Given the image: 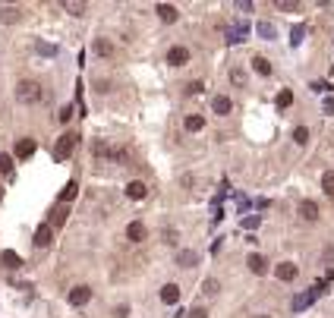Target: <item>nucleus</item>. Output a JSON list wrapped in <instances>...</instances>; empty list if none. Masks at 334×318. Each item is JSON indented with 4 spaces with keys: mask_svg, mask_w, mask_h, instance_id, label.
Instances as JSON below:
<instances>
[{
    "mask_svg": "<svg viewBox=\"0 0 334 318\" xmlns=\"http://www.w3.org/2000/svg\"><path fill=\"white\" fill-rule=\"evenodd\" d=\"M186 318H208L205 309H192V312H186Z\"/></svg>",
    "mask_w": 334,
    "mask_h": 318,
    "instance_id": "nucleus-39",
    "label": "nucleus"
},
{
    "mask_svg": "<svg viewBox=\"0 0 334 318\" xmlns=\"http://www.w3.org/2000/svg\"><path fill=\"white\" fill-rule=\"evenodd\" d=\"M113 315H117V318H126V315H130V306H117V312H113Z\"/></svg>",
    "mask_w": 334,
    "mask_h": 318,
    "instance_id": "nucleus-43",
    "label": "nucleus"
},
{
    "mask_svg": "<svg viewBox=\"0 0 334 318\" xmlns=\"http://www.w3.org/2000/svg\"><path fill=\"white\" fill-rule=\"evenodd\" d=\"M35 51H38V54H44V57H54V54H57V44H48V41H38V44H35Z\"/></svg>",
    "mask_w": 334,
    "mask_h": 318,
    "instance_id": "nucleus-31",
    "label": "nucleus"
},
{
    "mask_svg": "<svg viewBox=\"0 0 334 318\" xmlns=\"http://www.w3.org/2000/svg\"><path fill=\"white\" fill-rule=\"evenodd\" d=\"M303 38H306V25H303V22L293 25V29H290V44H293V48H299V44H303Z\"/></svg>",
    "mask_w": 334,
    "mask_h": 318,
    "instance_id": "nucleus-22",
    "label": "nucleus"
},
{
    "mask_svg": "<svg viewBox=\"0 0 334 318\" xmlns=\"http://www.w3.org/2000/svg\"><path fill=\"white\" fill-rule=\"evenodd\" d=\"M145 233H148V230H145V224H142V221H132L130 227H126V240H132V243H142V240H145Z\"/></svg>",
    "mask_w": 334,
    "mask_h": 318,
    "instance_id": "nucleus-10",
    "label": "nucleus"
},
{
    "mask_svg": "<svg viewBox=\"0 0 334 318\" xmlns=\"http://www.w3.org/2000/svg\"><path fill=\"white\" fill-rule=\"evenodd\" d=\"M252 70H256L259 76H271V63L265 60V57H252Z\"/></svg>",
    "mask_w": 334,
    "mask_h": 318,
    "instance_id": "nucleus-23",
    "label": "nucleus"
},
{
    "mask_svg": "<svg viewBox=\"0 0 334 318\" xmlns=\"http://www.w3.org/2000/svg\"><path fill=\"white\" fill-rule=\"evenodd\" d=\"M293 142H297V145H306V142H309V129H306V126H297V129H293Z\"/></svg>",
    "mask_w": 334,
    "mask_h": 318,
    "instance_id": "nucleus-32",
    "label": "nucleus"
},
{
    "mask_svg": "<svg viewBox=\"0 0 334 318\" xmlns=\"http://www.w3.org/2000/svg\"><path fill=\"white\" fill-rule=\"evenodd\" d=\"M246 35H249V25H246L243 19H237V22H233L230 29H227V44H240Z\"/></svg>",
    "mask_w": 334,
    "mask_h": 318,
    "instance_id": "nucleus-3",
    "label": "nucleus"
},
{
    "mask_svg": "<svg viewBox=\"0 0 334 318\" xmlns=\"http://www.w3.org/2000/svg\"><path fill=\"white\" fill-rule=\"evenodd\" d=\"M19 16H22L19 6H3L0 10V22H19Z\"/></svg>",
    "mask_w": 334,
    "mask_h": 318,
    "instance_id": "nucleus-19",
    "label": "nucleus"
},
{
    "mask_svg": "<svg viewBox=\"0 0 334 318\" xmlns=\"http://www.w3.org/2000/svg\"><path fill=\"white\" fill-rule=\"evenodd\" d=\"M63 10L73 13V16H82V13L89 10V3H82V0H63Z\"/></svg>",
    "mask_w": 334,
    "mask_h": 318,
    "instance_id": "nucleus-20",
    "label": "nucleus"
},
{
    "mask_svg": "<svg viewBox=\"0 0 334 318\" xmlns=\"http://www.w3.org/2000/svg\"><path fill=\"white\" fill-rule=\"evenodd\" d=\"M278 6H280V10H297V0H278Z\"/></svg>",
    "mask_w": 334,
    "mask_h": 318,
    "instance_id": "nucleus-37",
    "label": "nucleus"
},
{
    "mask_svg": "<svg viewBox=\"0 0 334 318\" xmlns=\"http://www.w3.org/2000/svg\"><path fill=\"white\" fill-rule=\"evenodd\" d=\"M256 29H259V35H262L265 41H271V38H275V32H278V29H275V25H271V22H259Z\"/></svg>",
    "mask_w": 334,
    "mask_h": 318,
    "instance_id": "nucleus-29",
    "label": "nucleus"
},
{
    "mask_svg": "<svg viewBox=\"0 0 334 318\" xmlns=\"http://www.w3.org/2000/svg\"><path fill=\"white\" fill-rule=\"evenodd\" d=\"M76 142H79L76 132H66V136H60L57 145H54V161H66V158L73 155V148H76Z\"/></svg>",
    "mask_w": 334,
    "mask_h": 318,
    "instance_id": "nucleus-2",
    "label": "nucleus"
},
{
    "mask_svg": "<svg viewBox=\"0 0 334 318\" xmlns=\"http://www.w3.org/2000/svg\"><path fill=\"white\" fill-rule=\"evenodd\" d=\"M76 192H79V183L76 180H70V183H66V186H63V192H60V202H73V198H76Z\"/></svg>",
    "mask_w": 334,
    "mask_h": 318,
    "instance_id": "nucleus-21",
    "label": "nucleus"
},
{
    "mask_svg": "<svg viewBox=\"0 0 334 318\" xmlns=\"http://www.w3.org/2000/svg\"><path fill=\"white\" fill-rule=\"evenodd\" d=\"M230 79H233L237 85H243V82H246V72H243V70H230Z\"/></svg>",
    "mask_w": 334,
    "mask_h": 318,
    "instance_id": "nucleus-35",
    "label": "nucleus"
},
{
    "mask_svg": "<svg viewBox=\"0 0 334 318\" xmlns=\"http://www.w3.org/2000/svg\"><path fill=\"white\" fill-rule=\"evenodd\" d=\"M89 300H92V290L85 287V283H79V287L70 290V302H73V306H85Z\"/></svg>",
    "mask_w": 334,
    "mask_h": 318,
    "instance_id": "nucleus-5",
    "label": "nucleus"
},
{
    "mask_svg": "<svg viewBox=\"0 0 334 318\" xmlns=\"http://www.w3.org/2000/svg\"><path fill=\"white\" fill-rule=\"evenodd\" d=\"M51 236H54V230H51V224H41V227L35 230V240H32V243H35L38 249H48V246H51Z\"/></svg>",
    "mask_w": 334,
    "mask_h": 318,
    "instance_id": "nucleus-6",
    "label": "nucleus"
},
{
    "mask_svg": "<svg viewBox=\"0 0 334 318\" xmlns=\"http://www.w3.org/2000/svg\"><path fill=\"white\" fill-rule=\"evenodd\" d=\"M66 214H70V211H66L63 205H60V208H54V217H51V230H54V227H63V224H66Z\"/></svg>",
    "mask_w": 334,
    "mask_h": 318,
    "instance_id": "nucleus-24",
    "label": "nucleus"
},
{
    "mask_svg": "<svg viewBox=\"0 0 334 318\" xmlns=\"http://www.w3.org/2000/svg\"><path fill=\"white\" fill-rule=\"evenodd\" d=\"M275 104H278V107H280V110H284V107H290V104H293V91H290V88H284V91H278V98H275Z\"/></svg>",
    "mask_w": 334,
    "mask_h": 318,
    "instance_id": "nucleus-25",
    "label": "nucleus"
},
{
    "mask_svg": "<svg viewBox=\"0 0 334 318\" xmlns=\"http://www.w3.org/2000/svg\"><path fill=\"white\" fill-rule=\"evenodd\" d=\"M0 174H6V177L13 174V158L10 155H0Z\"/></svg>",
    "mask_w": 334,
    "mask_h": 318,
    "instance_id": "nucleus-33",
    "label": "nucleus"
},
{
    "mask_svg": "<svg viewBox=\"0 0 334 318\" xmlns=\"http://www.w3.org/2000/svg\"><path fill=\"white\" fill-rule=\"evenodd\" d=\"M202 88H205V85L199 82V79H196V82H189V85H186V91H189V95H199V91H202Z\"/></svg>",
    "mask_w": 334,
    "mask_h": 318,
    "instance_id": "nucleus-36",
    "label": "nucleus"
},
{
    "mask_svg": "<svg viewBox=\"0 0 334 318\" xmlns=\"http://www.w3.org/2000/svg\"><path fill=\"white\" fill-rule=\"evenodd\" d=\"M230 98L227 95H215V101H211V110H215V114H230Z\"/></svg>",
    "mask_w": 334,
    "mask_h": 318,
    "instance_id": "nucleus-18",
    "label": "nucleus"
},
{
    "mask_svg": "<svg viewBox=\"0 0 334 318\" xmlns=\"http://www.w3.org/2000/svg\"><path fill=\"white\" fill-rule=\"evenodd\" d=\"M246 265H249L252 274H268V262H265V255H259V252H252L249 258H246Z\"/></svg>",
    "mask_w": 334,
    "mask_h": 318,
    "instance_id": "nucleus-7",
    "label": "nucleus"
},
{
    "mask_svg": "<svg viewBox=\"0 0 334 318\" xmlns=\"http://www.w3.org/2000/svg\"><path fill=\"white\" fill-rule=\"evenodd\" d=\"M35 148H38L35 139H19V142H16V158H32Z\"/></svg>",
    "mask_w": 334,
    "mask_h": 318,
    "instance_id": "nucleus-11",
    "label": "nucleus"
},
{
    "mask_svg": "<svg viewBox=\"0 0 334 318\" xmlns=\"http://www.w3.org/2000/svg\"><path fill=\"white\" fill-rule=\"evenodd\" d=\"M299 217H303V221H318V205L309 202V198L299 202Z\"/></svg>",
    "mask_w": 334,
    "mask_h": 318,
    "instance_id": "nucleus-14",
    "label": "nucleus"
},
{
    "mask_svg": "<svg viewBox=\"0 0 334 318\" xmlns=\"http://www.w3.org/2000/svg\"><path fill=\"white\" fill-rule=\"evenodd\" d=\"M322 110H325V114H334V98H325V104H322Z\"/></svg>",
    "mask_w": 334,
    "mask_h": 318,
    "instance_id": "nucleus-41",
    "label": "nucleus"
},
{
    "mask_svg": "<svg viewBox=\"0 0 334 318\" xmlns=\"http://www.w3.org/2000/svg\"><path fill=\"white\" fill-rule=\"evenodd\" d=\"M164 243H170V246H173V243H177V230H164Z\"/></svg>",
    "mask_w": 334,
    "mask_h": 318,
    "instance_id": "nucleus-38",
    "label": "nucleus"
},
{
    "mask_svg": "<svg viewBox=\"0 0 334 318\" xmlns=\"http://www.w3.org/2000/svg\"><path fill=\"white\" fill-rule=\"evenodd\" d=\"M41 98H44V88L35 79H22V82L16 85V101L19 104H38Z\"/></svg>",
    "mask_w": 334,
    "mask_h": 318,
    "instance_id": "nucleus-1",
    "label": "nucleus"
},
{
    "mask_svg": "<svg viewBox=\"0 0 334 318\" xmlns=\"http://www.w3.org/2000/svg\"><path fill=\"white\" fill-rule=\"evenodd\" d=\"M177 265H180V268H196L199 255L192 252V249H180V252H177Z\"/></svg>",
    "mask_w": 334,
    "mask_h": 318,
    "instance_id": "nucleus-13",
    "label": "nucleus"
},
{
    "mask_svg": "<svg viewBox=\"0 0 334 318\" xmlns=\"http://www.w3.org/2000/svg\"><path fill=\"white\" fill-rule=\"evenodd\" d=\"M275 274H278V281H293V277L299 274V268L293 262H280L278 268H275Z\"/></svg>",
    "mask_w": 334,
    "mask_h": 318,
    "instance_id": "nucleus-8",
    "label": "nucleus"
},
{
    "mask_svg": "<svg viewBox=\"0 0 334 318\" xmlns=\"http://www.w3.org/2000/svg\"><path fill=\"white\" fill-rule=\"evenodd\" d=\"M315 300H318V293H315L312 287L303 290V293H297V296H293V312H303V309H309Z\"/></svg>",
    "mask_w": 334,
    "mask_h": 318,
    "instance_id": "nucleus-4",
    "label": "nucleus"
},
{
    "mask_svg": "<svg viewBox=\"0 0 334 318\" xmlns=\"http://www.w3.org/2000/svg\"><path fill=\"white\" fill-rule=\"evenodd\" d=\"M95 54H101V57H111V54H113V44L108 41V38H98V41H95Z\"/></svg>",
    "mask_w": 334,
    "mask_h": 318,
    "instance_id": "nucleus-26",
    "label": "nucleus"
},
{
    "mask_svg": "<svg viewBox=\"0 0 334 318\" xmlns=\"http://www.w3.org/2000/svg\"><path fill=\"white\" fill-rule=\"evenodd\" d=\"M322 189H325L328 198H334V170H328V174L322 177Z\"/></svg>",
    "mask_w": 334,
    "mask_h": 318,
    "instance_id": "nucleus-28",
    "label": "nucleus"
},
{
    "mask_svg": "<svg viewBox=\"0 0 334 318\" xmlns=\"http://www.w3.org/2000/svg\"><path fill=\"white\" fill-rule=\"evenodd\" d=\"M325 258H328V262H334V246H328V249H325Z\"/></svg>",
    "mask_w": 334,
    "mask_h": 318,
    "instance_id": "nucleus-44",
    "label": "nucleus"
},
{
    "mask_svg": "<svg viewBox=\"0 0 334 318\" xmlns=\"http://www.w3.org/2000/svg\"><path fill=\"white\" fill-rule=\"evenodd\" d=\"M126 195H130V198H136V202H139V198H145V195H148V186H145L142 180H132L130 186H126Z\"/></svg>",
    "mask_w": 334,
    "mask_h": 318,
    "instance_id": "nucleus-15",
    "label": "nucleus"
},
{
    "mask_svg": "<svg viewBox=\"0 0 334 318\" xmlns=\"http://www.w3.org/2000/svg\"><path fill=\"white\" fill-rule=\"evenodd\" d=\"M161 300L167 302V306H173V302L180 300V287H177V283H164V287H161Z\"/></svg>",
    "mask_w": 334,
    "mask_h": 318,
    "instance_id": "nucleus-17",
    "label": "nucleus"
},
{
    "mask_svg": "<svg viewBox=\"0 0 334 318\" xmlns=\"http://www.w3.org/2000/svg\"><path fill=\"white\" fill-rule=\"evenodd\" d=\"M155 13H158V19H164V22H177V16H180L173 3H158Z\"/></svg>",
    "mask_w": 334,
    "mask_h": 318,
    "instance_id": "nucleus-12",
    "label": "nucleus"
},
{
    "mask_svg": "<svg viewBox=\"0 0 334 318\" xmlns=\"http://www.w3.org/2000/svg\"><path fill=\"white\" fill-rule=\"evenodd\" d=\"M259 224H262V217H259V214H249V217H243V230H256Z\"/></svg>",
    "mask_w": 334,
    "mask_h": 318,
    "instance_id": "nucleus-34",
    "label": "nucleus"
},
{
    "mask_svg": "<svg viewBox=\"0 0 334 318\" xmlns=\"http://www.w3.org/2000/svg\"><path fill=\"white\" fill-rule=\"evenodd\" d=\"M328 88H331L328 82H318V79H315V82H312V91H328Z\"/></svg>",
    "mask_w": 334,
    "mask_h": 318,
    "instance_id": "nucleus-40",
    "label": "nucleus"
},
{
    "mask_svg": "<svg viewBox=\"0 0 334 318\" xmlns=\"http://www.w3.org/2000/svg\"><path fill=\"white\" fill-rule=\"evenodd\" d=\"M218 290H221V283H218L215 277H208V281L202 283V293H205V296H218Z\"/></svg>",
    "mask_w": 334,
    "mask_h": 318,
    "instance_id": "nucleus-30",
    "label": "nucleus"
},
{
    "mask_svg": "<svg viewBox=\"0 0 334 318\" xmlns=\"http://www.w3.org/2000/svg\"><path fill=\"white\" fill-rule=\"evenodd\" d=\"M70 117H73V107H70V104H66V107H63V110H60V120H63V123H66V120H70Z\"/></svg>",
    "mask_w": 334,
    "mask_h": 318,
    "instance_id": "nucleus-42",
    "label": "nucleus"
},
{
    "mask_svg": "<svg viewBox=\"0 0 334 318\" xmlns=\"http://www.w3.org/2000/svg\"><path fill=\"white\" fill-rule=\"evenodd\" d=\"M0 262H3V268H10V271H16L19 265H22V258H19L16 252H13V249H3V252H0Z\"/></svg>",
    "mask_w": 334,
    "mask_h": 318,
    "instance_id": "nucleus-16",
    "label": "nucleus"
},
{
    "mask_svg": "<svg viewBox=\"0 0 334 318\" xmlns=\"http://www.w3.org/2000/svg\"><path fill=\"white\" fill-rule=\"evenodd\" d=\"M202 126H205V120H202V117H199V114L186 117V132H199Z\"/></svg>",
    "mask_w": 334,
    "mask_h": 318,
    "instance_id": "nucleus-27",
    "label": "nucleus"
},
{
    "mask_svg": "<svg viewBox=\"0 0 334 318\" xmlns=\"http://www.w3.org/2000/svg\"><path fill=\"white\" fill-rule=\"evenodd\" d=\"M167 63H170V66L189 63V51H186V48H170V51H167Z\"/></svg>",
    "mask_w": 334,
    "mask_h": 318,
    "instance_id": "nucleus-9",
    "label": "nucleus"
}]
</instances>
